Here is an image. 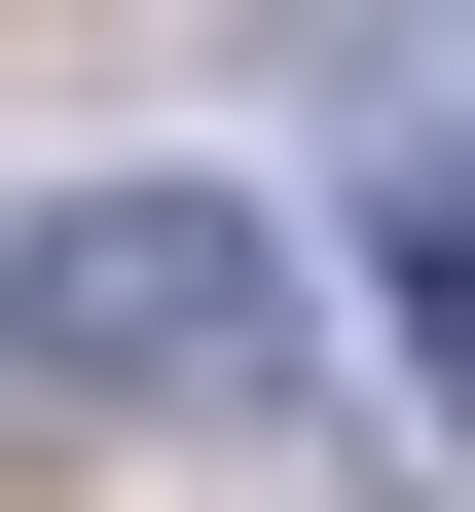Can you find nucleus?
<instances>
[{"label":"nucleus","mask_w":475,"mask_h":512,"mask_svg":"<svg viewBox=\"0 0 475 512\" xmlns=\"http://www.w3.org/2000/svg\"><path fill=\"white\" fill-rule=\"evenodd\" d=\"M366 293H402V366H439V439H475V183H439V147L366 183Z\"/></svg>","instance_id":"f03ea898"},{"label":"nucleus","mask_w":475,"mask_h":512,"mask_svg":"<svg viewBox=\"0 0 475 512\" xmlns=\"http://www.w3.org/2000/svg\"><path fill=\"white\" fill-rule=\"evenodd\" d=\"M0 366H37V403H256V366H293V256H256L220 183H37V220H0Z\"/></svg>","instance_id":"f257e3e1"}]
</instances>
